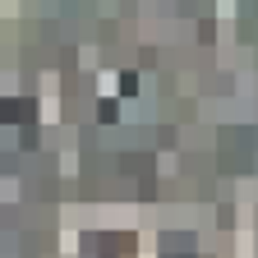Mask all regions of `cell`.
<instances>
[{"label":"cell","instance_id":"obj_1","mask_svg":"<svg viewBox=\"0 0 258 258\" xmlns=\"http://www.w3.org/2000/svg\"><path fill=\"white\" fill-rule=\"evenodd\" d=\"M0 111H5V120H19V115H28V102H5Z\"/></svg>","mask_w":258,"mask_h":258}]
</instances>
